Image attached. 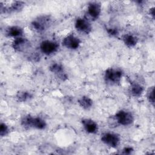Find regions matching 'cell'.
<instances>
[{
	"label": "cell",
	"instance_id": "cell-1",
	"mask_svg": "<svg viewBox=\"0 0 155 155\" xmlns=\"http://www.w3.org/2000/svg\"><path fill=\"white\" fill-rule=\"evenodd\" d=\"M21 124L25 128H33L39 130H44L47 127L46 122L40 117L26 115L24 116L21 120Z\"/></svg>",
	"mask_w": 155,
	"mask_h": 155
},
{
	"label": "cell",
	"instance_id": "cell-2",
	"mask_svg": "<svg viewBox=\"0 0 155 155\" xmlns=\"http://www.w3.org/2000/svg\"><path fill=\"white\" fill-rule=\"evenodd\" d=\"M123 71L118 68H108L104 72V79L111 85L119 84L123 77Z\"/></svg>",
	"mask_w": 155,
	"mask_h": 155
},
{
	"label": "cell",
	"instance_id": "cell-3",
	"mask_svg": "<svg viewBox=\"0 0 155 155\" xmlns=\"http://www.w3.org/2000/svg\"><path fill=\"white\" fill-rule=\"evenodd\" d=\"M52 20L48 15H41L38 16L31 23L33 28L39 33L47 30L51 25Z\"/></svg>",
	"mask_w": 155,
	"mask_h": 155
},
{
	"label": "cell",
	"instance_id": "cell-4",
	"mask_svg": "<svg viewBox=\"0 0 155 155\" xmlns=\"http://www.w3.org/2000/svg\"><path fill=\"white\" fill-rule=\"evenodd\" d=\"M116 122L120 125L128 126L131 125L134 120L133 114L128 111L121 110L117 112L114 116Z\"/></svg>",
	"mask_w": 155,
	"mask_h": 155
},
{
	"label": "cell",
	"instance_id": "cell-5",
	"mask_svg": "<svg viewBox=\"0 0 155 155\" xmlns=\"http://www.w3.org/2000/svg\"><path fill=\"white\" fill-rule=\"evenodd\" d=\"M101 140L106 145L114 148L119 145L120 142V137L119 135L116 133L107 132L102 134L101 137Z\"/></svg>",
	"mask_w": 155,
	"mask_h": 155
},
{
	"label": "cell",
	"instance_id": "cell-6",
	"mask_svg": "<svg viewBox=\"0 0 155 155\" xmlns=\"http://www.w3.org/2000/svg\"><path fill=\"white\" fill-rule=\"evenodd\" d=\"M41 51L47 56L56 53L59 49V44L54 41L51 40H44L39 45Z\"/></svg>",
	"mask_w": 155,
	"mask_h": 155
},
{
	"label": "cell",
	"instance_id": "cell-7",
	"mask_svg": "<svg viewBox=\"0 0 155 155\" xmlns=\"http://www.w3.org/2000/svg\"><path fill=\"white\" fill-rule=\"evenodd\" d=\"M12 48L17 52H24L28 50L31 47L30 41L24 37H18L15 38L12 44Z\"/></svg>",
	"mask_w": 155,
	"mask_h": 155
},
{
	"label": "cell",
	"instance_id": "cell-8",
	"mask_svg": "<svg viewBox=\"0 0 155 155\" xmlns=\"http://www.w3.org/2000/svg\"><path fill=\"white\" fill-rule=\"evenodd\" d=\"M75 28L80 33L88 35L92 30V25L86 18H78L74 23Z\"/></svg>",
	"mask_w": 155,
	"mask_h": 155
},
{
	"label": "cell",
	"instance_id": "cell-9",
	"mask_svg": "<svg viewBox=\"0 0 155 155\" xmlns=\"http://www.w3.org/2000/svg\"><path fill=\"white\" fill-rule=\"evenodd\" d=\"M63 46L70 50L78 49L81 44V39L73 34H70L65 36L62 42Z\"/></svg>",
	"mask_w": 155,
	"mask_h": 155
},
{
	"label": "cell",
	"instance_id": "cell-10",
	"mask_svg": "<svg viewBox=\"0 0 155 155\" xmlns=\"http://www.w3.org/2000/svg\"><path fill=\"white\" fill-rule=\"evenodd\" d=\"M101 4L97 1L90 2L87 7V13L93 19H97L101 13Z\"/></svg>",
	"mask_w": 155,
	"mask_h": 155
},
{
	"label": "cell",
	"instance_id": "cell-11",
	"mask_svg": "<svg viewBox=\"0 0 155 155\" xmlns=\"http://www.w3.org/2000/svg\"><path fill=\"white\" fill-rule=\"evenodd\" d=\"M50 71L58 78L64 81L68 79V76L65 71L63 65L59 63H53L50 66Z\"/></svg>",
	"mask_w": 155,
	"mask_h": 155
},
{
	"label": "cell",
	"instance_id": "cell-12",
	"mask_svg": "<svg viewBox=\"0 0 155 155\" xmlns=\"http://www.w3.org/2000/svg\"><path fill=\"white\" fill-rule=\"evenodd\" d=\"M81 124L85 131L89 134H96L97 133L99 127L97 124L93 120L88 118L82 119Z\"/></svg>",
	"mask_w": 155,
	"mask_h": 155
},
{
	"label": "cell",
	"instance_id": "cell-13",
	"mask_svg": "<svg viewBox=\"0 0 155 155\" xmlns=\"http://www.w3.org/2000/svg\"><path fill=\"white\" fill-rule=\"evenodd\" d=\"M24 33L23 29L18 25L10 26L5 30V35L10 38H18L22 36Z\"/></svg>",
	"mask_w": 155,
	"mask_h": 155
},
{
	"label": "cell",
	"instance_id": "cell-14",
	"mask_svg": "<svg viewBox=\"0 0 155 155\" xmlns=\"http://www.w3.org/2000/svg\"><path fill=\"white\" fill-rule=\"evenodd\" d=\"M122 41L127 47L131 48L136 46L137 44L138 38L133 34L127 33L122 36Z\"/></svg>",
	"mask_w": 155,
	"mask_h": 155
},
{
	"label": "cell",
	"instance_id": "cell-15",
	"mask_svg": "<svg viewBox=\"0 0 155 155\" xmlns=\"http://www.w3.org/2000/svg\"><path fill=\"white\" fill-rule=\"evenodd\" d=\"M143 91L144 88L141 84L135 82L131 84L130 87V92L133 96L139 97L142 96Z\"/></svg>",
	"mask_w": 155,
	"mask_h": 155
},
{
	"label": "cell",
	"instance_id": "cell-16",
	"mask_svg": "<svg viewBox=\"0 0 155 155\" xmlns=\"http://www.w3.org/2000/svg\"><path fill=\"white\" fill-rule=\"evenodd\" d=\"M78 102L79 106L84 110H89L91 108L93 104V100L87 96H82L80 97L78 100Z\"/></svg>",
	"mask_w": 155,
	"mask_h": 155
},
{
	"label": "cell",
	"instance_id": "cell-17",
	"mask_svg": "<svg viewBox=\"0 0 155 155\" xmlns=\"http://www.w3.org/2000/svg\"><path fill=\"white\" fill-rule=\"evenodd\" d=\"M33 94L28 91H19L16 94V98L20 102H25L33 98Z\"/></svg>",
	"mask_w": 155,
	"mask_h": 155
},
{
	"label": "cell",
	"instance_id": "cell-18",
	"mask_svg": "<svg viewBox=\"0 0 155 155\" xmlns=\"http://www.w3.org/2000/svg\"><path fill=\"white\" fill-rule=\"evenodd\" d=\"M25 5L24 2L23 1H15L13 2L11 6L8 7L7 9H5V12L8 11L9 12H19L24 8Z\"/></svg>",
	"mask_w": 155,
	"mask_h": 155
},
{
	"label": "cell",
	"instance_id": "cell-19",
	"mask_svg": "<svg viewBox=\"0 0 155 155\" xmlns=\"http://www.w3.org/2000/svg\"><path fill=\"white\" fill-rule=\"evenodd\" d=\"M154 87H151L149 88L147 91V97L148 101V102L153 105L154 106Z\"/></svg>",
	"mask_w": 155,
	"mask_h": 155
},
{
	"label": "cell",
	"instance_id": "cell-20",
	"mask_svg": "<svg viewBox=\"0 0 155 155\" xmlns=\"http://www.w3.org/2000/svg\"><path fill=\"white\" fill-rule=\"evenodd\" d=\"M9 132V128L5 123L1 122L0 124V136L4 137L8 134Z\"/></svg>",
	"mask_w": 155,
	"mask_h": 155
},
{
	"label": "cell",
	"instance_id": "cell-21",
	"mask_svg": "<svg viewBox=\"0 0 155 155\" xmlns=\"http://www.w3.org/2000/svg\"><path fill=\"white\" fill-rule=\"evenodd\" d=\"M106 30L107 33L112 36H116L119 34L118 30L114 28H107Z\"/></svg>",
	"mask_w": 155,
	"mask_h": 155
},
{
	"label": "cell",
	"instance_id": "cell-22",
	"mask_svg": "<svg viewBox=\"0 0 155 155\" xmlns=\"http://www.w3.org/2000/svg\"><path fill=\"white\" fill-rule=\"evenodd\" d=\"M133 151H134V150L132 147H125L122 150V153L125 154H131Z\"/></svg>",
	"mask_w": 155,
	"mask_h": 155
},
{
	"label": "cell",
	"instance_id": "cell-23",
	"mask_svg": "<svg viewBox=\"0 0 155 155\" xmlns=\"http://www.w3.org/2000/svg\"><path fill=\"white\" fill-rule=\"evenodd\" d=\"M149 14L151 16V18L154 19V16H155V13H154V7H152L151 8H150L149 10Z\"/></svg>",
	"mask_w": 155,
	"mask_h": 155
}]
</instances>
